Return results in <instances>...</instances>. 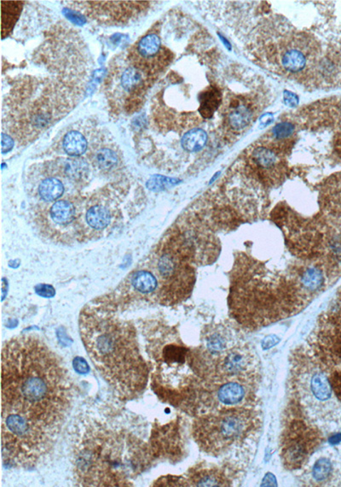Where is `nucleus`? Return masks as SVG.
<instances>
[{
    "label": "nucleus",
    "mask_w": 341,
    "mask_h": 487,
    "mask_svg": "<svg viewBox=\"0 0 341 487\" xmlns=\"http://www.w3.org/2000/svg\"><path fill=\"white\" fill-rule=\"evenodd\" d=\"M187 486H227L231 481L221 469L196 466L189 469L184 478Z\"/></svg>",
    "instance_id": "nucleus-14"
},
{
    "label": "nucleus",
    "mask_w": 341,
    "mask_h": 487,
    "mask_svg": "<svg viewBox=\"0 0 341 487\" xmlns=\"http://www.w3.org/2000/svg\"><path fill=\"white\" fill-rule=\"evenodd\" d=\"M130 285L137 294L145 297V299L154 300L158 289V280L151 271H136L130 278Z\"/></svg>",
    "instance_id": "nucleus-17"
},
{
    "label": "nucleus",
    "mask_w": 341,
    "mask_h": 487,
    "mask_svg": "<svg viewBox=\"0 0 341 487\" xmlns=\"http://www.w3.org/2000/svg\"><path fill=\"white\" fill-rule=\"evenodd\" d=\"M142 83V73L140 68L132 66L126 68L120 76V85L127 92H132L137 87H140Z\"/></svg>",
    "instance_id": "nucleus-28"
},
{
    "label": "nucleus",
    "mask_w": 341,
    "mask_h": 487,
    "mask_svg": "<svg viewBox=\"0 0 341 487\" xmlns=\"http://www.w3.org/2000/svg\"><path fill=\"white\" fill-rule=\"evenodd\" d=\"M137 53L138 57L145 62L157 59V54L162 53L161 40L157 34H148L137 43Z\"/></svg>",
    "instance_id": "nucleus-21"
},
{
    "label": "nucleus",
    "mask_w": 341,
    "mask_h": 487,
    "mask_svg": "<svg viewBox=\"0 0 341 487\" xmlns=\"http://www.w3.org/2000/svg\"><path fill=\"white\" fill-rule=\"evenodd\" d=\"M206 140V133L201 128H195L185 133L181 142L187 152L196 153L204 148Z\"/></svg>",
    "instance_id": "nucleus-26"
},
{
    "label": "nucleus",
    "mask_w": 341,
    "mask_h": 487,
    "mask_svg": "<svg viewBox=\"0 0 341 487\" xmlns=\"http://www.w3.org/2000/svg\"><path fill=\"white\" fill-rule=\"evenodd\" d=\"M73 443L79 486H132V480L154 458L150 446L135 435L100 420L81 421Z\"/></svg>",
    "instance_id": "nucleus-3"
},
{
    "label": "nucleus",
    "mask_w": 341,
    "mask_h": 487,
    "mask_svg": "<svg viewBox=\"0 0 341 487\" xmlns=\"http://www.w3.org/2000/svg\"><path fill=\"white\" fill-rule=\"evenodd\" d=\"M308 304L295 278H283L261 262L241 258L230 295L232 316L240 324L260 329L299 313Z\"/></svg>",
    "instance_id": "nucleus-4"
},
{
    "label": "nucleus",
    "mask_w": 341,
    "mask_h": 487,
    "mask_svg": "<svg viewBox=\"0 0 341 487\" xmlns=\"http://www.w3.org/2000/svg\"><path fill=\"white\" fill-rule=\"evenodd\" d=\"M64 185L57 178H47L38 187V195L45 202H54L63 195Z\"/></svg>",
    "instance_id": "nucleus-23"
},
{
    "label": "nucleus",
    "mask_w": 341,
    "mask_h": 487,
    "mask_svg": "<svg viewBox=\"0 0 341 487\" xmlns=\"http://www.w3.org/2000/svg\"><path fill=\"white\" fill-rule=\"evenodd\" d=\"M284 102L287 106L295 107L299 101H298V98L295 94L290 92H285Z\"/></svg>",
    "instance_id": "nucleus-35"
},
{
    "label": "nucleus",
    "mask_w": 341,
    "mask_h": 487,
    "mask_svg": "<svg viewBox=\"0 0 341 487\" xmlns=\"http://www.w3.org/2000/svg\"><path fill=\"white\" fill-rule=\"evenodd\" d=\"M295 132V127L293 124L288 122L280 123L271 131L268 140L262 141L267 145L271 146L279 152L283 153L285 148H288V141H290L293 133Z\"/></svg>",
    "instance_id": "nucleus-20"
},
{
    "label": "nucleus",
    "mask_w": 341,
    "mask_h": 487,
    "mask_svg": "<svg viewBox=\"0 0 341 487\" xmlns=\"http://www.w3.org/2000/svg\"><path fill=\"white\" fill-rule=\"evenodd\" d=\"M73 365L75 371L80 374H85L90 371L88 363H86V361L80 357H76L75 359H73Z\"/></svg>",
    "instance_id": "nucleus-30"
},
{
    "label": "nucleus",
    "mask_w": 341,
    "mask_h": 487,
    "mask_svg": "<svg viewBox=\"0 0 341 487\" xmlns=\"http://www.w3.org/2000/svg\"><path fill=\"white\" fill-rule=\"evenodd\" d=\"M78 210L73 202L61 200L55 202L49 210V215L56 225L68 227L76 222Z\"/></svg>",
    "instance_id": "nucleus-19"
},
{
    "label": "nucleus",
    "mask_w": 341,
    "mask_h": 487,
    "mask_svg": "<svg viewBox=\"0 0 341 487\" xmlns=\"http://www.w3.org/2000/svg\"><path fill=\"white\" fill-rule=\"evenodd\" d=\"M194 254L179 228L172 230L159 243L151 257V266L158 280L154 301L162 305H176L191 296L195 285Z\"/></svg>",
    "instance_id": "nucleus-6"
},
{
    "label": "nucleus",
    "mask_w": 341,
    "mask_h": 487,
    "mask_svg": "<svg viewBox=\"0 0 341 487\" xmlns=\"http://www.w3.org/2000/svg\"><path fill=\"white\" fill-rule=\"evenodd\" d=\"M63 146L65 153L71 157H80L88 150V140L81 133L70 131L63 138Z\"/></svg>",
    "instance_id": "nucleus-22"
},
{
    "label": "nucleus",
    "mask_w": 341,
    "mask_h": 487,
    "mask_svg": "<svg viewBox=\"0 0 341 487\" xmlns=\"http://www.w3.org/2000/svg\"><path fill=\"white\" fill-rule=\"evenodd\" d=\"M64 14H65L68 19L71 20L73 24L83 25L85 23L84 17H82V16L76 11L64 10Z\"/></svg>",
    "instance_id": "nucleus-32"
},
{
    "label": "nucleus",
    "mask_w": 341,
    "mask_h": 487,
    "mask_svg": "<svg viewBox=\"0 0 341 487\" xmlns=\"http://www.w3.org/2000/svg\"><path fill=\"white\" fill-rule=\"evenodd\" d=\"M334 471L333 463L330 458H319L313 468V479L318 484L325 485L329 483L333 477Z\"/></svg>",
    "instance_id": "nucleus-25"
},
{
    "label": "nucleus",
    "mask_w": 341,
    "mask_h": 487,
    "mask_svg": "<svg viewBox=\"0 0 341 487\" xmlns=\"http://www.w3.org/2000/svg\"><path fill=\"white\" fill-rule=\"evenodd\" d=\"M282 153L262 142L253 148L248 154V166L254 178L267 186L282 183L287 169Z\"/></svg>",
    "instance_id": "nucleus-10"
},
{
    "label": "nucleus",
    "mask_w": 341,
    "mask_h": 487,
    "mask_svg": "<svg viewBox=\"0 0 341 487\" xmlns=\"http://www.w3.org/2000/svg\"><path fill=\"white\" fill-rule=\"evenodd\" d=\"M204 356L207 382L211 386L229 381H253L256 379L258 359L248 347H233L214 359L205 353Z\"/></svg>",
    "instance_id": "nucleus-8"
},
{
    "label": "nucleus",
    "mask_w": 341,
    "mask_h": 487,
    "mask_svg": "<svg viewBox=\"0 0 341 487\" xmlns=\"http://www.w3.org/2000/svg\"><path fill=\"white\" fill-rule=\"evenodd\" d=\"M36 291L38 295L45 297H53L55 296L56 293L53 286L45 285V284H42V285H38L36 287Z\"/></svg>",
    "instance_id": "nucleus-31"
},
{
    "label": "nucleus",
    "mask_w": 341,
    "mask_h": 487,
    "mask_svg": "<svg viewBox=\"0 0 341 487\" xmlns=\"http://www.w3.org/2000/svg\"><path fill=\"white\" fill-rule=\"evenodd\" d=\"M279 63L283 70L288 73H300L305 70L310 61L313 53L309 47L304 46L302 40L293 39L292 41L285 42L279 50Z\"/></svg>",
    "instance_id": "nucleus-13"
},
{
    "label": "nucleus",
    "mask_w": 341,
    "mask_h": 487,
    "mask_svg": "<svg viewBox=\"0 0 341 487\" xmlns=\"http://www.w3.org/2000/svg\"><path fill=\"white\" fill-rule=\"evenodd\" d=\"M1 359L3 461L32 468L54 449L66 424L72 382L63 361L36 336L11 339Z\"/></svg>",
    "instance_id": "nucleus-1"
},
{
    "label": "nucleus",
    "mask_w": 341,
    "mask_h": 487,
    "mask_svg": "<svg viewBox=\"0 0 341 487\" xmlns=\"http://www.w3.org/2000/svg\"><path fill=\"white\" fill-rule=\"evenodd\" d=\"M82 342L95 368L120 399L137 398L148 384L149 369L141 355L135 326L110 304L86 306L80 317Z\"/></svg>",
    "instance_id": "nucleus-2"
},
{
    "label": "nucleus",
    "mask_w": 341,
    "mask_h": 487,
    "mask_svg": "<svg viewBox=\"0 0 341 487\" xmlns=\"http://www.w3.org/2000/svg\"><path fill=\"white\" fill-rule=\"evenodd\" d=\"M253 115L251 107L238 101L229 107L226 114V126L232 131L243 130L251 123Z\"/></svg>",
    "instance_id": "nucleus-16"
},
{
    "label": "nucleus",
    "mask_w": 341,
    "mask_h": 487,
    "mask_svg": "<svg viewBox=\"0 0 341 487\" xmlns=\"http://www.w3.org/2000/svg\"><path fill=\"white\" fill-rule=\"evenodd\" d=\"M279 342V338L276 337V335H270L268 337H266L264 339V340H263L262 347L263 349H265V350H267V349H270L276 346Z\"/></svg>",
    "instance_id": "nucleus-34"
},
{
    "label": "nucleus",
    "mask_w": 341,
    "mask_h": 487,
    "mask_svg": "<svg viewBox=\"0 0 341 487\" xmlns=\"http://www.w3.org/2000/svg\"><path fill=\"white\" fill-rule=\"evenodd\" d=\"M221 102V93L219 89L211 87L201 96L200 113L205 118H211Z\"/></svg>",
    "instance_id": "nucleus-24"
},
{
    "label": "nucleus",
    "mask_w": 341,
    "mask_h": 487,
    "mask_svg": "<svg viewBox=\"0 0 341 487\" xmlns=\"http://www.w3.org/2000/svg\"><path fill=\"white\" fill-rule=\"evenodd\" d=\"M260 426V418L252 409L224 408L198 416L192 434L201 451L219 456L243 446L256 434Z\"/></svg>",
    "instance_id": "nucleus-7"
},
{
    "label": "nucleus",
    "mask_w": 341,
    "mask_h": 487,
    "mask_svg": "<svg viewBox=\"0 0 341 487\" xmlns=\"http://www.w3.org/2000/svg\"><path fill=\"white\" fill-rule=\"evenodd\" d=\"M334 143L336 153L341 158V127L335 133Z\"/></svg>",
    "instance_id": "nucleus-36"
},
{
    "label": "nucleus",
    "mask_w": 341,
    "mask_h": 487,
    "mask_svg": "<svg viewBox=\"0 0 341 487\" xmlns=\"http://www.w3.org/2000/svg\"><path fill=\"white\" fill-rule=\"evenodd\" d=\"M119 210L113 203L106 200H97L90 203L88 208L82 211V222L85 227L84 232H89L90 237H94L95 232L100 234L103 231L110 230L116 219L120 217Z\"/></svg>",
    "instance_id": "nucleus-11"
},
{
    "label": "nucleus",
    "mask_w": 341,
    "mask_h": 487,
    "mask_svg": "<svg viewBox=\"0 0 341 487\" xmlns=\"http://www.w3.org/2000/svg\"><path fill=\"white\" fill-rule=\"evenodd\" d=\"M89 166L88 163L81 160H69L65 165V170L69 178L82 180L88 175Z\"/></svg>",
    "instance_id": "nucleus-29"
},
{
    "label": "nucleus",
    "mask_w": 341,
    "mask_h": 487,
    "mask_svg": "<svg viewBox=\"0 0 341 487\" xmlns=\"http://www.w3.org/2000/svg\"><path fill=\"white\" fill-rule=\"evenodd\" d=\"M321 441V434L314 426L305 421H292L284 430L280 442V458L284 467L288 471L303 467Z\"/></svg>",
    "instance_id": "nucleus-9"
},
{
    "label": "nucleus",
    "mask_w": 341,
    "mask_h": 487,
    "mask_svg": "<svg viewBox=\"0 0 341 487\" xmlns=\"http://www.w3.org/2000/svg\"><path fill=\"white\" fill-rule=\"evenodd\" d=\"M205 347V354L214 359L234 346L231 344L230 334L224 329H217L206 333Z\"/></svg>",
    "instance_id": "nucleus-18"
},
{
    "label": "nucleus",
    "mask_w": 341,
    "mask_h": 487,
    "mask_svg": "<svg viewBox=\"0 0 341 487\" xmlns=\"http://www.w3.org/2000/svg\"><path fill=\"white\" fill-rule=\"evenodd\" d=\"M95 165L103 171L114 170L118 165L117 155L110 148H101L94 155Z\"/></svg>",
    "instance_id": "nucleus-27"
},
{
    "label": "nucleus",
    "mask_w": 341,
    "mask_h": 487,
    "mask_svg": "<svg viewBox=\"0 0 341 487\" xmlns=\"http://www.w3.org/2000/svg\"><path fill=\"white\" fill-rule=\"evenodd\" d=\"M167 330L157 327L147 339L152 365L151 386L164 402L196 409L201 381L194 367V353Z\"/></svg>",
    "instance_id": "nucleus-5"
},
{
    "label": "nucleus",
    "mask_w": 341,
    "mask_h": 487,
    "mask_svg": "<svg viewBox=\"0 0 341 487\" xmlns=\"http://www.w3.org/2000/svg\"><path fill=\"white\" fill-rule=\"evenodd\" d=\"M325 316L331 320L341 322V290L338 292ZM327 373H330L329 379L332 389L341 403V354Z\"/></svg>",
    "instance_id": "nucleus-15"
},
{
    "label": "nucleus",
    "mask_w": 341,
    "mask_h": 487,
    "mask_svg": "<svg viewBox=\"0 0 341 487\" xmlns=\"http://www.w3.org/2000/svg\"><path fill=\"white\" fill-rule=\"evenodd\" d=\"M13 145H14V141H13L12 138L6 133H2V153L10 152Z\"/></svg>",
    "instance_id": "nucleus-33"
},
{
    "label": "nucleus",
    "mask_w": 341,
    "mask_h": 487,
    "mask_svg": "<svg viewBox=\"0 0 341 487\" xmlns=\"http://www.w3.org/2000/svg\"><path fill=\"white\" fill-rule=\"evenodd\" d=\"M253 381H229L214 385L210 392V403L220 405V409L245 407L251 398Z\"/></svg>",
    "instance_id": "nucleus-12"
}]
</instances>
